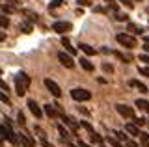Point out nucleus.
<instances>
[{
  "instance_id": "2eb2a0df",
  "label": "nucleus",
  "mask_w": 149,
  "mask_h": 147,
  "mask_svg": "<svg viewBox=\"0 0 149 147\" xmlns=\"http://www.w3.org/2000/svg\"><path fill=\"white\" fill-rule=\"evenodd\" d=\"M136 106L142 110V112H146V114L149 112V103H147L146 99H138V101H136Z\"/></svg>"
},
{
  "instance_id": "7c9ffc66",
  "label": "nucleus",
  "mask_w": 149,
  "mask_h": 147,
  "mask_svg": "<svg viewBox=\"0 0 149 147\" xmlns=\"http://www.w3.org/2000/svg\"><path fill=\"white\" fill-rule=\"evenodd\" d=\"M116 19H118V21H127L129 15H127V13H116Z\"/></svg>"
},
{
  "instance_id": "dca6fc26",
  "label": "nucleus",
  "mask_w": 149,
  "mask_h": 147,
  "mask_svg": "<svg viewBox=\"0 0 149 147\" xmlns=\"http://www.w3.org/2000/svg\"><path fill=\"white\" fill-rule=\"evenodd\" d=\"M140 144H142V147H149V134L147 132H140Z\"/></svg>"
},
{
  "instance_id": "2f4dec72",
  "label": "nucleus",
  "mask_w": 149,
  "mask_h": 147,
  "mask_svg": "<svg viewBox=\"0 0 149 147\" xmlns=\"http://www.w3.org/2000/svg\"><path fill=\"white\" fill-rule=\"evenodd\" d=\"M116 136H118L121 141H127V136H125V132H121V130H116Z\"/></svg>"
},
{
  "instance_id": "c9c22d12",
  "label": "nucleus",
  "mask_w": 149,
  "mask_h": 147,
  "mask_svg": "<svg viewBox=\"0 0 149 147\" xmlns=\"http://www.w3.org/2000/svg\"><path fill=\"white\" fill-rule=\"evenodd\" d=\"M93 11H97V13H106V10H104V8H101V6L93 8Z\"/></svg>"
},
{
  "instance_id": "a18cd8bd",
  "label": "nucleus",
  "mask_w": 149,
  "mask_h": 147,
  "mask_svg": "<svg viewBox=\"0 0 149 147\" xmlns=\"http://www.w3.org/2000/svg\"><path fill=\"white\" fill-rule=\"evenodd\" d=\"M143 49H146L147 52H149V43H146V45H143Z\"/></svg>"
},
{
  "instance_id": "cd10ccee",
  "label": "nucleus",
  "mask_w": 149,
  "mask_h": 147,
  "mask_svg": "<svg viewBox=\"0 0 149 147\" xmlns=\"http://www.w3.org/2000/svg\"><path fill=\"white\" fill-rule=\"evenodd\" d=\"M102 71L104 73H114V67H112L110 63H102Z\"/></svg>"
},
{
  "instance_id": "6e6552de",
  "label": "nucleus",
  "mask_w": 149,
  "mask_h": 147,
  "mask_svg": "<svg viewBox=\"0 0 149 147\" xmlns=\"http://www.w3.org/2000/svg\"><path fill=\"white\" fill-rule=\"evenodd\" d=\"M28 108H30V112L34 114V116H36L37 119H39V117H43V110L37 106V103H36V101H32V99L28 101Z\"/></svg>"
},
{
  "instance_id": "bb28decb",
  "label": "nucleus",
  "mask_w": 149,
  "mask_h": 147,
  "mask_svg": "<svg viewBox=\"0 0 149 147\" xmlns=\"http://www.w3.org/2000/svg\"><path fill=\"white\" fill-rule=\"evenodd\" d=\"M2 11H4V13H13V11H15V8H13V6H8V4H4V6H2Z\"/></svg>"
},
{
  "instance_id": "c85d7f7f",
  "label": "nucleus",
  "mask_w": 149,
  "mask_h": 147,
  "mask_svg": "<svg viewBox=\"0 0 149 147\" xmlns=\"http://www.w3.org/2000/svg\"><path fill=\"white\" fill-rule=\"evenodd\" d=\"M134 123H136L138 127H142V125H146V123H149V121H146L143 117H134Z\"/></svg>"
},
{
  "instance_id": "412c9836",
  "label": "nucleus",
  "mask_w": 149,
  "mask_h": 147,
  "mask_svg": "<svg viewBox=\"0 0 149 147\" xmlns=\"http://www.w3.org/2000/svg\"><path fill=\"white\" fill-rule=\"evenodd\" d=\"M19 28L24 30L26 34H30V32H32V24H30V22H21V26H19Z\"/></svg>"
},
{
  "instance_id": "a19ab883",
  "label": "nucleus",
  "mask_w": 149,
  "mask_h": 147,
  "mask_svg": "<svg viewBox=\"0 0 149 147\" xmlns=\"http://www.w3.org/2000/svg\"><path fill=\"white\" fill-rule=\"evenodd\" d=\"M78 112H80V114H84V116H88V114H90L86 108H80V106H78Z\"/></svg>"
},
{
  "instance_id": "4468645a",
  "label": "nucleus",
  "mask_w": 149,
  "mask_h": 147,
  "mask_svg": "<svg viewBox=\"0 0 149 147\" xmlns=\"http://www.w3.org/2000/svg\"><path fill=\"white\" fill-rule=\"evenodd\" d=\"M78 47H80V50H82V52H86L88 56H93V54H95V49H93V47H90L88 43H80Z\"/></svg>"
},
{
  "instance_id": "473e14b6",
  "label": "nucleus",
  "mask_w": 149,
  "mask_h": 147,
  "mask_svg": "<svg viewBox=\"0 0 149 147\" xmlns=\"http://www.w3.org/2000/svg\"><path fill=\"white\" fill-rule=\"evenodd\" d=\"M121 2H123V6H127L129 10H132L134 8V4H132V0H121Z\"/></svg>"
},
{
  "instance_id": "c03bdc74",
  "label": "nucleus",
  "mask_w": 149,
  "mask_h": 147,
  "mask_svg": "<svg viewBox=\"0 0 149 147\" xmlns=\"http://www.w3.org/2000/svg\"><path fill=\"white\" fill-rule=\"evenodd\" d=\"M78 147H90V145H86L84 141H78Z\"/></svg>"
},
{
  "instance_id": "f704fd0d",
  "label": "nucleus",
  "mask_w": 149,
  "mask_h": 147,
  "mask_svg": "<svg viewBox=\"0 0 149 147\" xmlns=\"http://www.w3.org/2000/svg\"><path fill=\"white\" fill-rule=\"evenodd\" d=\"M140 62H147L149 63V54H142V56H140Z\"/></svg>"
},
{
  "instance_id": "a878e982",
  "label": "nucleus",
  "mask_w": 149,
  "mask_h": 147,
  "mask_svg": "<svg viewBox=\"0 0 149 147\" xmlns=\"http://www.w3.org/2000/svg\"><path fill=\"white\" fill-rule=\"evenodd\" d=\"M22 13H24V15H28V19H30V21H37V13H32V11H22Z\"/></svg>"
},
{
  "instance_id": "4c0bfd02",
  "label": "nucleus",
  "mask_w": 149,
  "mask_h": 147,
  "mask_svg": "<svg viewBox=\"0 0 149 147\" xmlns=\"http://www.w3.org/2000/svg\"><path fill=\"white\" fill-rule=\"evenodd\" d=\"M125 144H127V147H138L136 144H134V141L132 140H127V141H125Z\"/></svg>"
},
{
  "instance_id": "7ed1b4c3",
  "label": "nucleus",
  "mask_w": 149,
  "mask_h": 147,
  "mask_svg": "<svg viewBox=\"0 0 149 147\" xmlns=\"http://www.w3.org/2000/svg\"><path fill=\"white\" fill-rule=\"evenodd\" d=\"M116 39H118L119 45H123V47H127V49H134L138 45L136 39H134L132 35H129V34H118V35H116Z\"/></svg>"
},
{
  "instance_id": "4be33fe9",
  "label": "nucleus",
  "mask_w": 149,
  "mask_h": 147,
  "mask_svg": "<svg viewBox=\"0 0 149 147\" xmlns=\"http://www.w3.org/2000/svg\"><path fill=\"white\" fill-rule=\"evenodd\" d=\"M0 26H2V28H8V26H9V19H8V17L0 15Z\"/></svg>"
},
{
  "instance_id": "f3484780",
  "label": "nucleus",
  "mask_w": 149,
  "mask_h": 147,
  "mask_svg": "<svg viewBox=\"0 0 149 147\" xmlns=\"http://www.w3.org/2000/svg\"><path fill=\"white\" fill-rule=\"evenodd\" d=\"M58 132H60V136H62V141H69V138H71V134H69L67 130H65V128L60 125L58 127Z\"/></svg>"
},
{
  "instance_id": "aec40b11",
  "label": "nucleus",
  "mask_w": 149,
  "mask_h": 147,
  "mask_svg": "<svg viewBox=\"0 0 149 147\" xmlns=\"http://www.w3.org/2000/svg\"><path fill=\"white\" fill-rule=\"evenodd\" d=\"M21 141H22V145H24V147H34V141L28 140L26 134H21Z\"/></svg>"
},
{
  "instance_id": "79ce46f5",
  "label": "nucleus",
  "mask_w": 149,
  "mask_h": 147,
  "mask_svg": "<svg viewBox=\"0 0 149 147\" xmlns=\"http://www.w3.org/2000/svg\"><path fill=\"white\" fill-rule=\"evenodd\" d=\"M6 39V32H0V41H4Z\"/></svg>"
},
{
  "instance_id": "f257e3e1",
  "label": "nucleus",
  "mask_w": 149,
  "mask_h": 147,
  "mask_svg": "<svg viewBox=\"0 0 149 147\" xmlns=\"http://www.w3.org/2000/svg\"><path fill=\"white\" fill-rule=\"evenodd\" d=\"M28 86H30V76H28L26 73H22V71L17 73V76H15V89H17V95H19V97L26 95Z\"/></svg>"
},
{
  "instance_id": "39448f33",
  "label": "nucleus",
  "mask_w": 149,
  "mask_h": 147,
  "mask_svg": "<svg viewBox=\"0 0 149 147\" xmlns=\"http://www.w3.org/2000/svg\"><path fill=\"white\" fill-rule=\"evenodd\" d=\"M116 110L121 117H127V119H134V110L127 106V104H116Z\"/></svg>"
},
{
  "instance_id": "393cba45",
  "label": "nucleus",
  "mask_w": 149,
  "mask_h": 147,
  "mask_svg": "<svg viewBox=\"0 0 149 147\" xmlns=\"http://www.w3.org/2000/svg\"><path fill=\"white\" fill-rule=\"evenodd\" d=\"M0 101H2V103H6L8 106H9V104H11V101H9V97H8L6 93H4V91H0Z\"/></svg>"
},
{
  "instance_id": "58836bf2",
  "label": "nucleus",
  "mask_w": 149,
  "mask_h": 147,
  "mask_svg": "<svg viewBox=\"0 0 149 147\" xmlns=\"http://www.w3.org/2000/svg\"><path fill=\"white\" fill-rule=\"evenodd\" d=\"M41 144H43V147H54L52 144H49V141H47V138H45V140H41Z\"/></svg>"
},
{
  "instance_id": "09e8293b",
  "label": "nucleus",
  "mask_w": 149,
  "mask_h": 147,
  "mask_svg": "<svg viewBox=\"0 0 149 147\" xmlns=\"http://www.w3.org/2000/svg\"><path fill=\"white\" fill-rule=\"evenodd\" d=\"M147 11H149V8H147Z\"/></svg>"
},
{
  "instance_id": "20e7f679",
  "label": "nucleus",
  "mask_w": 149,
  "mask_h": 147,
  "mask_svg": "<svg viewBox=\"0 0 149 147\" xmlns=\"http://www.w3.org/2000/svg\"><path fill=\"white\" fill-rule=\"evenodd\" d=\"M71 28H73V24H71V22H67V21H56L54 24H52V30H54V32H58V34L71 32Z\"/></svg>"
},
{
  "instance_id": "423d86ee",
  "label": "nucleus",
  "mask_w": 149,
  "mask_h": 147,
  "mask_svg": "<svg viewBox=\"0 0 149 147\" xmlns=\"http://www.w3.org/2000/svg\"><path fill=\"white\" fill-rule=\"evenodd\" d=\"M45 86H47V89H49L54 97H62V89H60V86L56 84L52 78H45Z\"/></svg>"
},
{
  "instance_id": "ea45409f",
  "label": "nucleus",
  "mask_w": 149,
  "mask_h": 147,
  "mask_svg": "<svg viewBox=\"0 0 149 147\" xmlns=\"http://www.w3.org/2000/svg\"><path fill=\"white\" fill-rule=\"evenodd\" d=\"M0 88H2V89H6V91H8V84H6V82H4V80H0Z\"/></svg>"
},
{
  "instance_id": "a211bd4d",
  "label": "nucleus",
  "mask_w": 149,
  "mask_h": 147,
  "mask_svg": "<svg viewBox=\"0 0 149 147\" xmlns=\"http://www.w3.org/2000/svg\"><path fill=\"white\" fill-rule=\"evenodd\" d=\"M62 45H63L65 49H67V52H69V54H74V52H77V50L71 47V43H69V39H67V37H62Z\"/></svg>"
},
{
  "instance_id": "c756f323",
  "label": "nucleus",
  "mask_w": 149,
  "mask_h": 147,
  "mask_svg": "<svg viewBox=\"0 0 149 147\" xmlns=\"http://www.w3.org/2000/svg\"><path fill=\"white\" fill-rule=\"evenodd\" d=\"M138 71H140V75H143V76L149 78V67H138Z\"/></svg>"
},
{
  "instance_id": "72a5a7b5",
  "label": "nucleus",
  "mask_w": 149,
  "mask_h": 147,
  "mask_svg": "<svg viewBox=\"0 0 149 147\" xmlns=\"http://www.w3.org/2000/svg\"><path fill=\"white\" fill-rule=\"evenodd\" d=\"M17 121L21 123V125H24V123H26V119H24V116H22L21 112H19V116H17Z\"/></svg>"
},
{
  "instance_id": "9b49d317",
  "label": "nucleus",
  "mask_w": 149,
  "mask_h": 147,
  "mask_svg": "<svg viewBox=\"0 0 149 147\" xmlns=\"http://www.w3.org/2000/svg\"><path fill=\"white\" fill-rule=\"evenodd\" d=\"M80 67L84 69V71H88V73L93 71V63H91L88 58H80Z\"/></svg>"
},
{
  "instance_id": "1a4fd4ad",
  "label": "nucleus",
  "mask_w": 149,
  "mask_h": 147,
  "mask_svg": "<svg viewBox=\"0 0 149 147\" xmlns=\"http://www.w3.org/2000/svg\"><path fill=\"white\" fill-rule=\"evenodd\" d=\"M127 30L130 32V34H134V35H142L143 34V28L140 24H134V22H129V24H127Z\"/></svg>"
},
{
  "instance_id": "f8f14e48",
  "label": "nucleus",
  "mask_w": 149,
  "mask_h": 147,
  "mask_svg": "<svg viewBox=\"0 0 149 147\" xmlns=\"http://www.w3.org/2000/svg\"><path fill=\"white\" fill-rule=\"evenodd\" d=\"M45 114L49 117H56L58 112H56V104H45Z\"/></svg>"
},
{
  "instance_id": "5701e85b",
  "label": "nucleus",
  "mask_w": 149,
  "mask_h": 147,
  "mask_svg": "<svg viewBox=\"0 0 149 147\" xmlns=\"http://www.w3.org/2000/svg\"><path fill=\"white\" fill-rule=\"evenodd\" d=\"M106 141H108V144H110L112 147H123V145H121V144H119L118 140H114V138H110V136L106 138Z\"/></svg>"
},
{
  "instance_id": "ddd939ff",
  "label": "nucleus",
  "mask_w": 149,
  "mask_h": 147,
  "mask_svg": "<svg viewBox=\"0 0 149 147\" xmlns=\"http://www.w3.org/2000/svg\"><path fill=\"white\" fill-rule=\"evenodd\" d=\"M129 86H132V88H138L140 93H147V88L142 84V82H138V80H130V82H129Z\"/></svg>"
},
{
  "instance_id": "e433bc0d",
  "label": "nucleus",
  "mask_w": 149,
  "mask_h": 147,
  "mask_svg": "<svg viewBox=\"0 0 149 147\" xmlns=\"http://www.w3.org/2000/svg\"><path fill=\"white\" fill-rule=\"evenodd\" d=\"M78 4H82V6H91V0H78Z\"/></svg>"
},
{
  "instance_id": "de8ad7c7",
  "label": "nucleus",
  "mask_w": 149,
  "mask_h": 147,
  "mask_svg": "<svg viewBox=\"0 0 149 147\" xmlns=\"http://www.w3.org/2000/svg\"><path fill=\"white\" fill-rule=\"evenodd\" d=\"M106 2H108V4H112V2H114V0H106Z\"/></svg>"
},
{
  "instance_id": "6ab92c4d",
  "label": "nucleus",
  "mask_w": 149,
  "mask_h": 147,
  "mask_svg": "<svg viewBox=\"0 0 149 147\" xmlns=\"http://www.w3.org/2000/svg\"><path fill=\"white\" fill-rule=\"evenodd\" d=\"M90 140L93 141V144H99V145L102 144V138L97 134V132H91V134H90Z\"/></svg>"
},
{
  "instance_id": "9d476101",
  "label": "nucleus",
  "mask_w": 149,
  "mask_h": 147,
  "mask_svg": "<svg viewBox=\"0 0 149 147\" xmlns=\"http://www.w3.org/2000/svg\"><path fill=\"white\" fill-rule=\"evenodd\" d=\"M125 130H127L130 136H140V128H138V125H136V123H134V125H132V123L125 125Z\"/></svg>"
},
{
  "instance_id": "f03ea898",
  "label": "nucleus",
  "mask_w": 149,
  "mask_h": 147,
  "mask_svg": "<svg viewBox=\"0 0 149 147\" xmlns=\"http://www.w3.org/2000/svg\"><path fill=\"white\" fill-rule=\"evenodd\" d=\"M71 97L74 101H78V103H82V101H90L91 99V91H88L86 88H74V89H71Z\"/></svg>"
},
{
  "instance_id": "49530a36",
  "label": "nucleus",
  "mask_w": 149,
  "mask_h": 147,
  "mask_svg": "<svg viewBox=\"0 0 149 147\" xmlns=\"http://www.w3.org/2000/svg\"><path fill=\"white\" fill-rule=\"evenodd\" d=\"M143 41H146V43H149V35H146V37H143Z\"/></svg>"
},
{
  "instance_id": "37998d69",
  "label": "nucleus",
  "mask_w": 149,
  "mask_h": 147,
  "mask_svg": "<svg viewBox=\"0 0 149 147\" xmlns=\"http://www.w3.org/2000/svg\"><path fill=\"white\" fill-rule=\"evenodd\" d=\"M63 145H65V147H74V145L71 144V141H63Z\"/></svg>"
},
{
  "instance_id": "b1692460",
  "label": "nucleus",
  "mask_w": 149,
  "mask_h": 147,
  "mask_svg": "<svg viewBox=\"0 0 149 147\" xmlns=\"http://www.w3.org/2000/svg\"><path fill=\"white\" fill-rule=\"evenodd\" d=\"M60 6H63V0H52V2H50V10H54V8H60Z\"/></svg>"
},
{
  "instance_id": "0eeeda50",
  "label": "nucleus",
  "mask_w": 149,
  "mask_h": 147,
  "mask_svg": "<svg viewBox=\"0 0 149 147\" xmlns=\"http://www.w3.org/2000/svg\"><path fill=\"white\" fill-rule=\"evenodd\" d=\"M58 60H60V63H62V65H65L67 69H73V67H74V60H73L71 54L58 52Z\"/></svg>"
}]
</instances>
